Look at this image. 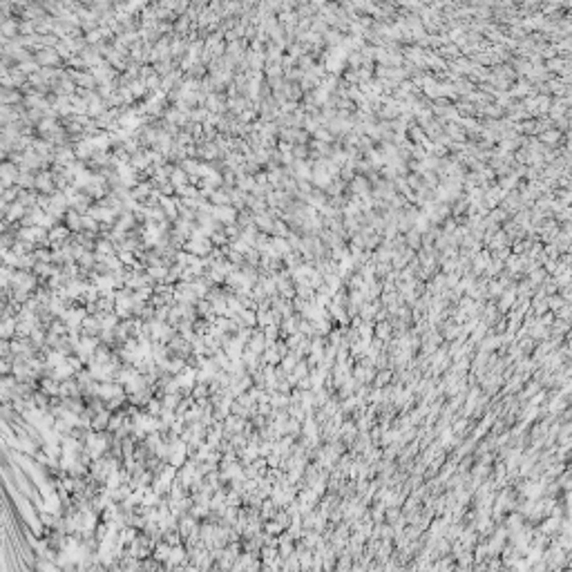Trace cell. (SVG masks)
<instances>
[{
  "mask_svg": "<svg viewBox=\"0 0 572 572\" xmlns=\"http://www.w3.org/2000/svg\"><path fill=\"white\" fill-rule=\"evenodd\" d=\"M0 36L5 40H16L18 38V18H5L0 25Z\"/></svg>",
  "mask_w": 572,
  "mask_h": 572,
  "instance_id": "3",
  "label": "cell"
},
{
  "mask_svg": "<svg viewBox=\"0 0 572 572\" xmlns=\"http://www.w3.org/2000/svg\"><path fill=\"white\" fill-rule=\"evenodd\" d=\"M36 192H40V194L54 192V175H47V172L36 175Z\"/></svg>",
  "mask_w": 572,
  "mask_h": 572,
  "instance_id": "4",
  "label": "cell"
},
{
  "mask_svg": "<svg viewBox=\"0 0 572 572\" xmlns=\"http://www.w3.org/2000/svg\"><path fill=\"white\" fill-rule=\"evenodd\" d=\"M34 61L38 65H43V67H52V65L59 63V54H56L54 47H40L38 52L34 54Z\"/></svg>",
  "mask_w": 572,
  "mask_h": 572,
  "instance_id": "2",
  "label": "cell"
},
{
  "mask_svg": "<svg viewBox=\"0 0 572 572\" xmlns=\"http://www.w3.org/2000/svg\"><path fill=\"white\" fill-rule=\"evenodd\" d=\"M16 186H18L20 190H36V175H32V172H23V170H20L18 179H16Z\"/></svg>",
  "mask_w": 572,
  "mask_h": 572,
  "instance_id": "5",
  "label": "cell"
},
{
  "mask_svg": "<svg viewBox=\"0 0 572 572\" xmlns=\"http://www.w3.org/2000/svg\"><path fill=\"white\" fill-rule=\"evenodd\" d=\"M18 175H20V168L16 163H11V161H0V184H2V188L16 186Z\"/></svg>",
  "mask_w": 572,
  "mask_h": 572,
  "instance_id": "1",
  "label": "cell"
}]
</instances>
